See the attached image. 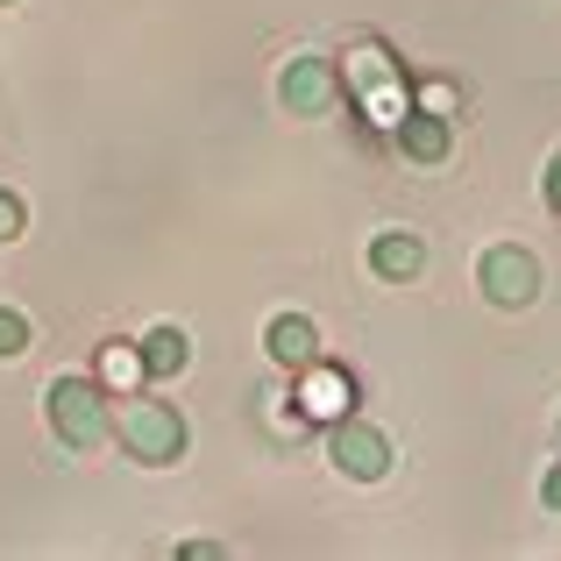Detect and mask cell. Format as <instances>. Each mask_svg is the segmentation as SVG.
Returning a JSON list of instances; mask_svg holds the SVG:
<instances>
[{"instance_id":"obj_18","label":"cell","mask_w":561,"mask_h":561,"mask_svg":"<svg viewBox=\"0 0 561 561\" xmlns=\"http://www.w3.org/2000/svg\"><path fill=\"white\" fill-rule=\"evenodd\" d=\"M554 434H561V426H554Z\"/></svg>"},{"instance_id":"obj_1","label":"cell","mask_w":561,"mask_h":561,"mask_svg":"<svg viewBox=\"0 0 561 561\" xmlns=\"http://www.w3.org/2000/svg\"><path fill=\"white\" fill-rule=\"evenodd\" d=\"M43 405H50V426H57V440H65V448H79V455L107 448L114 405H107V391H100L93 377H57L50 391H43Z\"/></svg>"},{"instance_id":"obj_2","label":"cell","mask_w":561,"mask_h":561,"mask_svg":"<svg viewBox=\"0 0 561 561\" xmlns=\"http://www.w3.org/2000/svg\"><path fill=\"white\" fill-rule=\"evenodd\" d=\"M348 93L370 107L377 128H398V122H405V71L391 65V50H383L377 36H356V43H348Z\"/></svg>"},{"instance_id":"obj_16","label":"cell","mask_w":561,"mask_h":561,"mask_svg":"<svg viewBox=\"0 0 561 561\" xmlns=\"http://www.w3.org/2000/svg\"><path fill=\"white\" fill-rule=\"evenodd\" d=\"M548 206L561 214V150H554V164H548Z\"/></svg>"},{"instance_id":"obj_4","label":"cell","mask_w":561,"mask_h":561,"mask_svg":"<svg viewBox=\"0 0 561 561\" xmlns=\"http://www.w3.org/2000/svg\"><path fill=\"white\" fill-rule=\"evenodd\" d=\"M483 291H491V306H505V313H519V306H534L540 299V263L526 256L519 242H497V249H483Z\"/></svg>"},{"instance_id":"obj_8","label":"cell","mask_w":561,"mask_h":561,"mask_svg":"<svg viewBox=\"0 0 561 561\" xmlns=\"http://www.w3.org/2000/svg\"><path fill=\"white\" fill-rule=\"evenodd\" d=\"M391 136H398V150H405L412 164H448V150H455V128L440 122V114H405Z\"/></svg>"},{"instance_id":"obj_5","label":"cell","mask_w":561,"mask_h":561,"mask_svg":"<svg viewBox=\"0 0 561 561\" xmlns=\"http://www.w3.org/2000/svg\"><path fill=\"white\" fill-rule=\"evenodd\" d=\"M334 93H342V79H334L328 57H291L285 79H277V100H285L291 114H306V122L334 114Z\"/></svg>"},{"instance_id":"obj_6","label":"cell","mask_w":561,"mask_h":561,"mask_svg":"<svg viewBox=\"0 0 561 561\" xmlns=\"http://www.w3.org/2000/svg\"><path fill=\"white\" fill-rule=\"evenodd\" d=\"M334 469L356 477V483H377L383 469H391V440H383L370 420H342L334 426Z\"/></svg>"},{"instance_id":"obj_3","label":"cell","mask_w":561,"mask_h":561,"mask_svg":"<svg viewBox=\"0 0 561 561\" xmlns=\"http://www.w3.org/2000/svg\"><path fill=\"white\" fill-rule=\"evenodd\" d=\"M114 434H122V448L136 455V462H150V469H164V462H179V455H185L179 405H157V398H122Z\"/></svg>"},{"instance_id":"obj_14","label":"cell","mask_w":561,"mask_h":561,"mask_svg":"<svg viewBox=\"0 0 561 561\" xmlns=\"http://www.w3.org/2000/svg\"><path fill=\"white\" fill-rule=\"evenodd\" d=\"M14 234H22V199L0 192V242H14Z\"/></svg>"},{"instance_id":"obj_10","label":"cell","mask_w":561,"mask_h":561,"mask_svg":"<svg viewBox=\"0 0 561 561\" xmlns=\"http://www.w3.org/2000/svg\"><path fill=\"white\" fill-rule=\"evenodd\" d=\"M192 363V334L185 328H157L150 342H142V377H179Z\"/></svg>"},{"instance_id":"obj_7","label":"cell","mask_w":561,"mask_h":561,"mask_svg":"<svg viewBox=\"0 0 561 561\" xmlns=\"http://www.w3.org/2000/svg\"><path fill=\"white\" fill-rule=\"evenodd\" d=\"M263 348H271V363H277V370H291V377L320 363V334H313V320H306V313H277L271 328H263Z\"/></svg>"},{"instance_id":"obj_9","label":"cell","mask_w":561,"mask_h":561,"mask_svg":"<svg viewBox=\"0 0 561 561\" xmlns=\"http://www.w3.org/2000/svg\"><path fill=\"white\" fill-rule=\"evenodd\" d=\"M370 271L391 277V285H405V277L426 271V242H420V234H405V228L377 234V242H370Z\"/></svg>"},{"instance_id":"obj_17","label":"cell","mask_w":561,"mask_h":561,"mask_svg":"<svg viewBox=\"0 0 561 561\" xmlns=\"http://www.w3.org/2000/svg\"><path fill=\"white\" fill-rule=\"evenodd\" d=\"M0 8H14V0H0Z\"/></svg>"},{"instance_id":"obj_11","label":"cell","mask_w":561,"mask_h":561,"mask_svg":"<svg viewBox=\"0 0 561 561\" xmlns=\"http://www.w3.org/2000/svg\"><path fill=\"white\" fill-rule=\"evenodd\" d=\"M299 377H306V412H320V420H334V412L348 405V383L334 377V370H320V363H313V370H299Z\"/></svg>"},{"instance_id":"obj_13","label":"cell","mask_w":561,"mask_h":561,"mask_svg":"<svg viewBox=\"0 0 561 561\" xmlns=\"http://www.w3.org/2000/svg\"><path fill=\"white\" fill-rule=\"evenodd\" d=\"M100 377H107V383H128V377H142V356H136V348H122V342H114L107 356H100Z\"/></svg>"},{"instance_id":"obj_15","label":"cell","mask_w":561,"mask_h":561,"mask_svg":"<svg viewBox=\"0 0 561 561\" xmlns=\"http://www.w3.org/2000/svg\"><path fill=\"white\" fill-rule=\"evenodd\" d=\"M540 505H548V512H561V462L548 469V477H540Z\"/></svg>"},{"instance_id":"obj_12","label":"cell","mask_w":561,"mask_h":561,"mask_svg":"<svg viewBox=\"0 0 561 561\" xmlns=\"http://www.w3.org/2000/svg\"><path fill=\"white\" fill-rule=\"evenodd\" d=\"M28 348V320L14 313V306H0V363H14Z\"/></svg>"}]
</instances>
